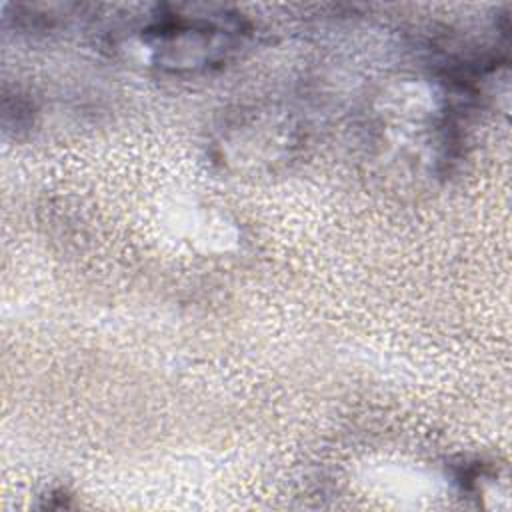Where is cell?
<instances>
[{
    "label": "cell",
    "mask_w": 512,
    "mask_h": 512,
    "mask_svg": "<svg viewBox=\"0 0 512 512\" xmlns=\"http://www.w3.org/2000/svg\"><path fill=\"white\" fill-rule=\"evenodd\" d=\"M250 22L212 4H154L120 20L108 42L134 64L170 76L222 68L244 46Z\"/></svg>",
    "instance_id": "cell-1"
}]
</instances>
